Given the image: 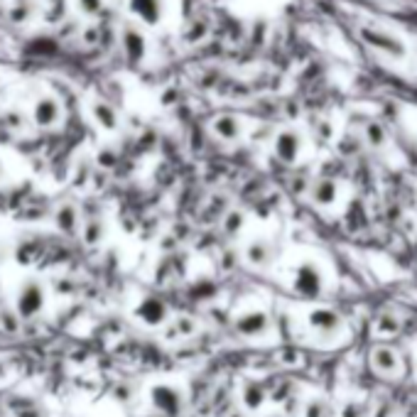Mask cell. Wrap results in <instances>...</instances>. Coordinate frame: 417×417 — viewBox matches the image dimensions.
Segmentation results:
<instances>
[{"instance_id":"6da1fadb","label":"cell","mask_w":417,"mask_h":417,"mask_svg":"<svg viewBox=\"0 0 417 417\" xmlns=\"http://www.w3.org/2000/svg\"><path fill=\"white\" fill-rule=\"evenodd\" d=\"M44 302H47V292H44V285L39 280H25L18 287V294H15V309L20 319H35L39 312L44 309Z\"/></svg>"},{"instance_id":"7a4b0ae2","label":"cell","mask_w":417,"mask_h":417,"mask_svg":"<svg viewBox=\"0 0 417 417\" xmlns=\"http://www.w3.org/2000/svg\"><path fill=\"white\" fill-rule=\"evenodd\" d=\"M150 400H152V408L165 417H180L182 410H185V395H182L180 388H175L170 383L155 385L150 390Z\"/></svg>"},{"instance_id":"3957f363","label":"cell","mask_w":417,"mask_h":417,"mask_svg":"<svg viewBox=\"0 0 417 417\" xmlns=\"http://www.w3.org/2000/svg\"><path fill=\"white\" fill-rule=\"evenodd\" d=\"M361 39H363L368 47L378 49V52H383V54H390V57H405L403 39L393 32L373 30V27H361Z\"/></svg>"},{"instance_id":"277c9868","label":"cell","mask_w":417,"mask_h":417,"mask_svg":"<svg viewBox=\"0 0 417 417\" xmlns=\"http://www.w3.org/2000/svg\"><path fill=\"white\" fill-rule=\"evenodd\" d=\"M167 317H170V309L162 297H157V294L140 297L138 307H135V319H140L145 327H162V324H167Z\"/></svg>"},{"instance_id":"5b68a950","label":"cell","mask_w":417,"mask_h":417,"mask_svg":"<svg viewBox=\"0 0 417 417\" xmlns=\"http://www.w3.org/2000/svg\"><path fill=\"white\" fill-rule=\"evenodd\" d=\"M32 120L39 128H54L62 120V106L54 96H39L32 106Z\"/></svg>"},{"instance_id":"8992f818","label":"cell","mask_w":417,"mask_h":417,"mask_svg":"<svg viewBox=\"0 0 417 417\" xmlns=\"http://www.w3.org/2000/svg\"><path fill=\"white\" fill-rule=\"evenodd\" d=\"M299 150H302V138H299L297 130H280L275 135V142H273V152H275V157L280 162H285V165H292V162H297L299 157Z\"/></svg>"},{"instance_id":"52a82bcc","label":"cell","mask_w":417,"mask_h":417,"mask_svg":"<svg viewBox=\"0 0 417 417\" xmlns=\"http://www.w3.org/2000/svg\"><path fill=\"white\" fill-rule=\"evenodd\" d=\"M128 10L140 25H145V27H155V25L162 20L165 3H162V0H128Z\"/></svg>"},{"instance_id":"ba28073f","label":"cell","mask_w":417,"mask_h":417,"mask_svg":"<svg viewBox=\"0 0 417 417\" xmlns=\"http://www.w3.org/2000/svg\"><path fill=\"white\" fill-rule=\"evenodd\" d=\"M270 329V317H268L263 309H251V312L241 314L236 319V332L241 337H263V334Z\"/></svg>"},{"instance_id":"9c48e42d","label":"cell","mask_w":417,"mask_h":417,"mask_svg":"<svg viewBox=\"0 0 417 417\" xmlns=\"http://www.w3.org/2000/svg\"><path fill=\"white\" fill-rule=\"evenodd\" d=\"M120 47H123L125 57H128L130 62H140V59L145 57V49H147L142 30L135 27V25H125L123 32H120Z\"/></svg>"},{"instance_id":"30bf717a","label":"cell","mask_w":417,"mask_h":417,"mask_svg":"<svg viewBox=\"0 0 417 417\" xmlns=\"http://www.w3.org/2000/svg\"><path fill=\"white\" fill-rule=\"evenodd\" d=\"M294 290H297L299 294H304V297L319 294V290H322V278H319L317 268H314L312 263H304V266L297 268V273H294Z\"/></svg>"},{"instance_id":"8fae6325","label":"cell","mask_w":417,"mask_h":417,"mask_svg":"<svg viewBox=\"0 0 417 417\" xmlns=\"http://www.w3.org/2000/svg\"><path fill=\"white\" fill-rule=\"evenodd\" d=\"M243 258H246L248 266L253 268H268L273 263V243L266 241V238H253L251 243L243 251Z\"/></svg>"},{"instance_id":"7c38bea8","label":"cell","mask_w":417,"mask_h":417,"mask_svg":"<svg viewBox=\"0 0 417 417\" xmlns=\"http://www.w3.org/2000/svg\"><path fill=\"white\" fill-rule=\"evenodd\" d=\"M54 223H57L59 231L67 233V236H74V233H79L81 218H79V208H76V204H71V201H64V204H59L57 211H54Z\"/></svg>"},{"instance_id":"4fadbf2b","label":"cell","mask_w":417,"mask_h":417,"mask_svg":"<svg viewBox=\"0 0 417 417\" xmlns=\"http://www.w3.org/2000/svg\"><path fill=\"white\" fill-rule=\"evenodd\" d=\"M211 133L223 142H233L243 135V125L236 116H218L211 120Z\"/></svg>"},{"instance_id":"5bb4252c","label":"cell","mask_w":417,"mask_h":417,"mask_svg":"<svg viewBox=\"0 0 417 417\" xmlns=\"http://www.w3.org/2000/svg\"><path fill=\"white\" fill-rule=\"evenodd\" d=\"M91 116H94L96 125H99L101 130H106V133L118 130V125H120L118 113H116L113 106L106 104V101H94V104H91Z\"/></svg>"},{"instance_id":"9a60e30c","label":"cell","mask_w":417,"mask_h":417,"mask_svg":"<svg viewBox=\"0 0 417 417\" xmlns=\"http://www.w3.org/2000/svg\"><path fill=\"white\" fill-rule=\"evenodd\" d=\"M337 194H339V187H337V182H334L332 177H322V180L314 182L312 189H309V199H312L314 204H319V206L334 204Z\"/></svg>"},{"instance_id":"2e32d148","label":"cell","mask_w":417,"mask_h":417,"mask_svg":"<svg viewBox=\"0 0 417 417\" xmlns=\"http://www.w3.org/2000/svg\"><path fill=\"white\" fill-rule=\"evenodd\" d=\"M241 403L248 413H256V410L263 408V403H266V393H263V388L256 383V380H246V383H243Z\"/></svg>"},{"instance_id":"e0dca14e","label":"cell","mask_w":417,"mask_h":417,"mask_svg":"<svg viewBox=\"0 0 417 417\" xmlns=\"http://www.w3.org/2000/svg\"><path fill=\"white\" fill-rule=\"evenodd\" d=\"M104 236H106L104 218H101V216L86 218V223L81 226V241H84L89 248H94V246H99V243L104 241Z\"/></svg>"},{"instance_id":"ac0fdd59","label":"cell","mask_w":417,"mask_h":417,"mask_svg":"<svg viewBox=\"0 0 417 417\" xmlns=\"http://www.w3.org/2000/svg\"><path fill=\"white\" fill-rule=\"evenodd\" d=\"M309 324H312L317 332H334L339 327V314L332 309H314L309 314Z\"/></svg>"},{"instance_id":"d6986e66","label":"cell","mask_w":417,"mask_h":417,"mask_svg":"<svg viewBox=\"0 0 417 417\" xmlns=\"http://www.w3.org/2000/svg\"><path fill=\"white\" fill-rule=\"evenodd\" d=\"M373 366L378 373H393L398 368V359L390 349H375L373 351Z\"/></svg>"},{"instance_id":"ffe728a7","label":"cell","mask_w":417,"mask_h":417,"mask_svg":"<svg viewBox=\"0 0 417 417\" xmlns=\"http://www.w3.org/2000/svg\"><path fill=\"white\" fill-rule=\"evenodd\" d=\"M243 226H246V213L238 211V208H231L221 221L223 233H228V236H238L243 231Z\"/></svg>"},{"instance_id":"44dd1931","label":"cell","mask_w":417,"mask_h":417,"mask_svg":"<svg viewBox=\"0 0 417 417\" xmlns=\"http://www.w3.org/2000/svg\"><path fill=\"white\" fill-rule=\"evenodd\" d=\"M363 140H366V145H371V147H383L388 135H385L383 125L375 123V120H368V123L363 125Z\"/></svg>"},{"instance_id":"7402d4cb","label":"cell","mask_w":417,"mask_h":417,"mask_svg":"<svg viewBox=\"0 0 417 417\" xmlns=\"http://www.w3.org/2000/svg\"><path fill=\"white\" fill-rule=\"evenodd\" d=\"M197 332V322L192 317H180V322H175V334H180V337H192V334Z\"/></svg>"},{"instance_id":"603a6c76","label":"cell","mask_w":417,"mask_h":417,"mask_svg":"<svg viewBox=\"0 0 417 417\" xmlns=\"http://www.w3.org/2000/svg\"><path fill=\"white\" fill-rule=\"evenodd\" d=\"M18 324H20V317L15 312H10V309H3V312H0V327H5L8 332H15Z\"/></svg>"},{"instance_id":"cb8c5ba5","label":"cell","mask_w":417,"mask_h":417,"mask_svg":"<svg viewBox=\"0 0 417 417\" xmlns=\"http://www.w3.org/2000/svg\"><path fill=\"white\" fill-rule=\"evenodd\" d=\"M327 415V408H324L322 400H309L307 408H304V417H324Z\"/></svg>"},{"instance_id":"d4e9b609","label":"cell","mask_w":417,"mask_h":417,"mask_svg":"<svg viewBox=\"0 0 417 417\" xmlns=\"http://www.w3.org/2000/svg\"><path fill=\"white\" fill-rule=\"evenodd\" d=\"M398 319H393L390 314H383V317L378 319V332H385V334H393V332H398Z\"/></svg>"},{"instance_id":"484cf974","label":"cell","mask_w":417,"mask_h":417,"mask_svg":"<svg viewBox=\"0 0 417 417\" xmlns=\"http://www.w3.org/2000/svg\"><path fill=\"white\" fill-rule=\"evenodd\" d=\"M76 5L84 15H96L104 5V0H76Z\"/></svg>"},{"instance_id":"4316f807","label":"cell","mask_w":417,"mask_h":417,"mask_svg":"<svg viewBox=\"0 0 417 417\" xmlns=\"http://www.w3.org/2000/svg\"><path fill=\"white\" fill-rule=\"evenodd\" d=\"M99 165L101 167H113L116 165V155H113V152H101V155H99Z\"/></svg>"},{"instance_id":"83f0119b","label":"cell","mask_w":417,"mask_h":417,"mask_svg":"<svg viewBox=\"0 0 417 417\" xmlns=\"http://www.w3.org/2000/svg\"><path fill=\"white\" fill-rule=\"evenodd\" d=\"M5 177V167H3V162H0V180Z\"/></svg>"}]
</instances>
